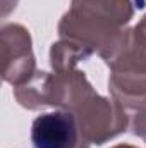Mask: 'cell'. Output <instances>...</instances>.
Masks as SVG:
<instances>
[{
	"label": "cell",
	"mask_w": 146,
	"mask_h": 148,
	"mask_svg": "<svg viewBox=\"0 0 146 148\" xmlns=\"http://www.w3.org/2000/svg\"><path fill=\"white\" fill-rule=\"evenodd\" d=\"M132 16V0H72L59 23V36L84 45L108 62L126 45Z\"/></svg>",
	"instance_id": "1"
},
{
	"label": "cell",
	"mask_w": 146,
	"mask_h": 148,
	"mask_svg": "<svg viewBox=\"0 0 146 148\" xmlns=\"http://www.w3.org/2000/svg\"><path fill=\"white\" fill-rule=\"evenodd\" d=\"M108 91L126 110L146 105V47L131 29L126 45L107 62Z\"/></svg>",
	"instance_id": "2"
},
{
	"label": "cell",
	"mask_w": 146,
	"mask_h": 148,
	"mask_svg": "<svg viewBox=\"0 0 146 148\" xmlns=\"http://www.w3.org/2000/svg\"><path fill=\"white\" fill-rule=\"evenodd\" d=\"M84 138L91 145H103L127 129V110L113 98L91 91L74 105L72 110Z\"/></svg>",
	"instance_id": "3"
},
{
	"label": "cell",
	"mask_w": 146,
	"mask_h": 148,
	"mask_svg": "<svg viewBox=\"0 0 146 148\" xmlns=\"http://www.w3.org/2000/svg\"><path fill=\"white\" fill-rule=\"evenodd\" d=\"M2 77L12 86L26 83L36 73V59L29 31L21 24H5L0 29Z\"/></svg>",
	"instance_id": "4"
},
{
	"label": "cell",
	"mask_w": 146,
	"mask_h": 148,
	"mask_svg": "<svg viewBox=\"0 0 146 148\" xmlns=\"http://www.w3.org/2000/svg\"><path fill=\"white\" fill-rule=\"evenodd\" d=\"M31 143L35 148H89L72 112L55 110L33 121Z\"/></svg>",
	"instance_id": "5"
},
{
	"label": "cell",
	"mask_w": 146,
	"mask_h": 148,
	"mask_svg": "<svg viewBox=\"0 0 146 148\" xmlns=\"http://www.w3.org/2000/svg\"><path fill=\"white\" fill-rule=\"evenodd\" d=\"M14 97L17 103L28 110H40L43 107H50L52 74L36 71L26 83L14 86Z\"/></svg>",
	"instance_id": "6"
},
{
	"label": "cell",
	"mask_w": 146,
	"mask_h": 148,
	"mask_svg": "<svg viewBox=\"0 0 146 148\" xmlns=\"http://www.w3.org/2000/svg\"><path fill=\"white\" fill-rule=\"evenodd\" d=\"M91 55H93V52L89 48H86L84 45H81L74 40L60 38L50 48V66H52L53 73L74 71L81 60H86Z\"/></svg>",
	"instance_id": "7"
},
{
	"label": "cell",
	"mask_w": 146,
	"mask_h": 148,
	"mask_svg": "<svg viewBox=\"0 0 146 148\" xmlns=\"http://www.w3.org/2000/svg\"><path fill=\"white\" fill-rule=\"evenodd\" d=\"M131 129L136 136H139L146 143V105L134 110L132 121H131Z\"/></svg>",
	"instance_id": "8"
},
{
	"label": "cell",
	"mask_w": 146,
	"mask_h": 148,
	"mask_svg": "<svg viewBox=\"0 0 146 148\" xmlns=\"http://www.w3.org/2000/svg\"><path fill=\"white\" fill-rule=\"evenodd\" d=\"M132 31H134V35H136V38L143 43L146 47V14L143 16V19L138 23V26H134L132 28Z\"/></svg>",
	"instance_id": "9"
},
{
	"label": "cell",
	"mask_w": 146,
	"mask_h": 148,
	"mask_svg": "<svg viewBox=\"0 0 146 148\" xmlns=\"http://www.w3.org/2000/svg\"><path fill=\"white\" fill-rule=\"evenodd\" d=\"M17 5V0H2V16L5 17L10 10H14Z\"/></svg>",
	"instance_id": "10"
},
{
	"label": "cell",
	"mask_w": 146,
	"mask_h": 148,
	"mask_svg": "<svg viewBox=\"0 0 146 148\" xmlns=\"http://www.w3.org/2000/svg\"><path fill=\"white\" fill-rule=\"evenodd\" d=\"M112 148H138V147H132V145H126V143H122V145H115V147Z\"/></svg>",
	"instance_id": "11"
},
{
	"label": "cell",
	"mask_w": 146,
	"mask_h": 148,
	"mask_svg": "<svg viewBox=\"0 0 146 148\" xmlns=\"http://www.w3.org/2000/svg\"><path fill=\"white\" fill-rule=\"evenodd\" d=\"M136 3H138V9H141V7H145V2L146 0H134Z\"/></svg>",
	"instance_id": "12"
}]
</instances>
